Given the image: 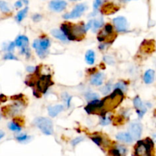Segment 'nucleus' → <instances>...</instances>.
I'll return each mask as SVG.
<instances>
[{"instance_id":"obj_1","label":"nucleus","mask_w":156,"mask_h":156,"mask_svg":"<svg viewBox=\"0 0 156 156\" xmlns=\"http://www.w3.org/2000/svg\"><path fill=\"white\" fill-rule=\"evenodd\" d=\"M60 30L65 35L68 41L83 40L87 32L85 25L83 22L81 24H72L71 22H64L60 25Z\"/></svg>"},{"instance_id":"obj_2","label":"nucleus","mask_w":156,"mask_h":156,"mask_svg":"<svg viewBox=\"0 0 156 156\" xmlns=\"http://www.w3.org/2000/svg\"><path fill=\"white\" fill-rule=\"evenodd\" d=\"M50 46V41L47 37H41L33 41L32 47L36 50L38 56L41 59H44L48 54V49Z\"/></svg>"},{"instance_id":"obj_3","label":"nucleus","mask_w":156,"mask_h":156,"mask_svg":"<svg viewBox=\"0 0 156 156\" xmlns=\"http://www.w3.org/2000/svg\"><path fill=\"white\" fill-rule=\"evenodd\" d=\"M33 124L38 128L46 136H51L54 133V126L50 119L47 117H37L34 119Z\"/></svg>"},{"instance_id":"obj_4","label":"nucleus","mask_w":156,"mask_h":156,"mask_svg":"<svg viewBox=\"0 0 156 156\" xmlns=\"http://www.w3.org/2000/svg\"><path fill=\"white\" fill-rule=\"evenodd\" d=\"M54 83L51 81V77L48 74L46 75H39L38 79L35 81L36 90L41 93H45L50 86Z\"/></svg>"},{"instance_id":"obj_5","label":"nucleus","mask_w":156,"mask_h":156,"mask_svg":"<svg viewBox=\"0 0 156 156\" xmlns=\"http://www.w3.org/2000/svg\"><path fill=\"white\" fill-rule=\"evenodd\" d=\"M24 107H25L24 102H22V100H16V102L12 105H9L2 108V112L5 116H16L23 110Z\"/></svg>"},{"instance_id":"obj_6","label":"nucleus","mask_w":156,"mask_h":156,"mask_svg":"<svg viewBox=\"0 0 156 156\" xmlns=\"http://www.w3.org/2000/svg\"><path fill=\"white\" fill-rule=\"evenodd\" d=\"M87 9V6L85 4H78L74 7V8L69 13H66L63 15V18L65 19H77L83 15L84 12Z\"/></svg>"},{"instance_id":"obj_7","label":"nucleus","mask_w":156,"mask_h":156,"mask_svg":"<svg viewBox=\"0 0 156 156\" xmlns=\"http://www.w3.org/2000/svg\"><path fill=\"white\" fill-rule=\"evenodd\" d=\"M129 133L134 140H139L142 133V125L139 122H133L129 125Z\"/></svg>"},{"instance_id":"obj_8","label":"nucleus","mask_w":156,"mask_h":156,"mask_svg":"<svg viewBox=\"0 0 156 156\" xmlns=\"http://www.w3.org/2000/svg\"><path fill=\"white\" fill-rule=\"evenodd\" d=\"M112 23L116 32H125L128 30V21L125 17H116L112 19Z\"/></svg>"},{"instance_id":"obj_9","label":"nucleus","mask_w":156,"mask_h":156,"mask_svg":"<svg viewBox=\"0 0 156 156\" xmlns=\"http://www.w3.org/2000/svg\"><path fill=\"white\" fill-rule=\"evenodd\" d=\"M67 5V2L64 0H52L49 4V8L53 12H60L65 9Z\"/></svg>"},{"instance_id":"obj_10","label":"nucleus","mask_w":156,"mask_h":156,"mask_svg":"<svg viewBox=\"0 0 156 156\" xmlns=\"http://www.w3.org/2000/svg\"><path fill=\"white\" fill-rule=\"evenodd\" d=\"M119 9V7L112 2H106L101 8V13L104 15H112L116 13Z\"/></svg>"},{"instance_id":"obj_11","label":"nucleus","mask_w":156,"mask_h":156,"mask_svg":"<svg viewBox=\"0 0 156 156\" xmlns=\"http://www.w3.org/2000/svg\"><path fill=\"white\" fill-rule=\"evenodd\" d=\"M64 110V106L62 104H57L55 106H50L47 107V112L50 117H56L60 112Z\"/></svg>"},{"instance_id":"obj_12","label":"nucleus","mask_w":156,"mask_h":156,"mask_svg":"<svg viewBox=\"0 0 156 156\" xmlns=\"http://www.w3.org/2000/svg\"><path fill=\"white\" fill-rule=\"evenodd\" d=\"M116 138L118 141L123 142L127 144H131L134 140L129 133H119L116 136Z\"/></svg>"},{"instance_id":"obj_13","label":"nucleus","mask_w":156,"mask_h":156,"mask_svg":"<svg viewBox=\"0 0 156 156\" xmlns=\"http://www.w3.org/2000/svg\"><path fill=\"white\" fill-rule=\"evenodd\" d=\"M104 74L102 73H95L90 78V84L93 86H101L103 83Z\"/></svg>"},{"instance_id":"obj_14","label":"nucleus","mask_w":156,"mask_h":156,"mask_svg":"<svg viewBox=\"0 0 156 156\" xmlns=\"http://www.w3.org/2000/svg\"><path fill=\"white\" fill-rule=\"evenodd\" d=\"M154 70L151 69H148L145 72L144 75H143V81H144L145 84H152L153 81L154 80Z\"/></svg>"},{"instance_id":"obj_15","label":"nucleus","mask_w":156,"mask_h":156,"mask_svg":"<svg viewBox=\"0 0 156 156\" xmlns=\"http://www.w3.org/2000/svg\"><path fill=\"white\" fill-rule=\"evenodd\" d=\"M15 46L19 47H22L23 46H29V39L27 36L19 35L16 38L15 41Z\"/></svg>"},{"instance_id":"obj_16","label":"nucleus","mask_w":156,"mask_h":156,"mask_svg":"<svg viewBox=\"0 0 156 156\" xmlns=\"http://www.w3.org/2000/svg\"><path fill=\"white\" fill-rule=\"evenodd\" d=\"M50 34H51V35L53 36V37H54L55 38L58 39V40L60 41H62L64 42L68 41L67 37L65 36V35L63 33V32L61 30H59V29H54L50 31Z\"/></svg>"},{"instance_id":"obj_17","label":"nucleus","mask_w":156,"mask_h":156,"mask_svg":"<svg viewBox=\"0 0 156 156\" xmlns=\"http://www.w3.org/2000/svg\"><path fill=\"white\" fill-rule=\"evenodd\" d=\"M85 60L87 64L93 65L95 63V52L93 50H88L85 54Z\"/></svg>"},{"instance_id":"obj_18","label":"nucleus","mask_w":156,"mask_h":156,"mask_svg":"<svg viewBox=\"0 0 156 156\" xmlns=\"http://www.w3.org/2000/svg\"><path fill=\"white\" fill-rule=\"evenodd\" d=\"M90 139L91 140H92L96 145L99 146V147L106 145V142L104 141L103 138L101 136H99V135H94V136H90Z\"/></svg>"},{"instance_id":"obj_19","label":"nucleus","mask_w":156,"mask_h":156,"mask_svg":"<svg viewBox=\"0 0 156 156\" xmlns=\"http://www.w3.org/2000/svg\"><path fill=\"white\" fill-rule=\"evenodd\" d=\"M28 11H29V7L27 6L25 7V8H24L23 9H22L21 11H19V12H18V14L16 15V17H15V19H16L17 22H22V21L25 18L26 15H27Z\"/></svg>"},{"instance_id":"obj_20","label":"nucleus","mask_w":156,"mask_h":156,"mask_svg":"<svg viewBox=\"0 0 156 156\" xmlns=\"http://www.w3.org/2000/svg\"><path fill=\"white\" fill-rule=\"evenodd\" d=\"M8 129L13 132H20L22 130V126L19 123H18L15 120L8 123Z\"/></svg>"},{"instance_id":"obj_21","label":"nucleus","mask_w":156,"mask_h":156,"mask_svg":"<svg viewBox=\"0 0 156 156\" xmlns=\"http://www.w3.org/2000/svg\"><path fill=\"white\" fill-rule=\"evenodd\" d=\"M103 25V19L100 18L99 19H93V32H96L99 29L102 28Z\"/></svg>"},{"instance_id":"obj_22","label":"nucleus","mask_w":156,"mask_h":156,"mask_svg":"<svg viewBox=\"0 0 156 156\" xmlns=\"http://www.w3.org/2000/svg\"><path fill=\"white\" fill-rule=\"evenodd\" d=\"M133 105H134V107L136 108V109H142L145 106L144 103H143L142 101L141 98L139 96H136V97L133 99Z\"/></svg>"},{"instance_id":"obj_23","label":"nucleus","mask_w":156,"mask_h":156,"mask_svg":"<svg viewBox=\"0 0 156 156\" xmlns=\"http://www.w3.org/2000/svg\"><path fill=\"white\" fill-rule=\"evenodd\" d=\"M0 10L2 11L3 13H9L11 12L8 3L5 1H2V0H0Z\"/></svg>"},{"instance_id":"obj_24","label":"nucleus","mask_w":156,"mask_h":156,"mask_svg":"<svg viewBox=\"0 0 156 156\" xmlns=\"http://www.w3.org/2000/svg\"><path fill=\"white\" fill-rule=\"evenodd\" d=\"M115 89L120 90L123 92H126L127 91V84L123 81H119L114 85V90Z\"/></svg>"},{"instance_id":"obj_25","label":"nucleus","mask_w":156,"mask_h":156,"mask_svg":"<svg viewBox=\"0 0 156 156\" xmlns=\"http://www.w3.org/2000/svg\"><path fill=\"white\" fill-rule=\"evenodd\" d=\"M85 96L86 99L88 101H92L99 99V94L96 93L88 92L85 94V96Z\"/></svg>"},{"instance_id":"obj_26","label":"nucleus","mask_w":156,"mask_h":156,"mask_svg":"<svg viewBox=\"0 0 156 156\" xmlns=\"http://www.w3.org/2000/svg\"><path fill=\"white\" fill-rule=\"evenodd\" d=\"M111 90H112V84L108 83V84H106V85L103 86V87L101 88L100 91L103 95H107V94H109V93H110Z\"/></svg>"},{"instance_id":"obj_27","label":"nucleus","mask_w":156,"mask_h":156,"mask_svg":"<svg viewBox=\"0 0 156 156\" xmlns=\"http://www.w3.org/2000/svg\"><path fill=\"white\" fill-rule=\"evenodd\" d=\"M21 48V54H24L25 55L26 58H29L31 57V51L29 49V46H23V47H20Z\"/></svg>"},{"instance_id":"obj_28","label":"nucleus","mask_w":156,"mask_h":156,"mask_svg":"<svg viewBox=\"0 0 156 156\" xmlns=\"http://www.w3.org/2000/svg\"><path fill=\"white\" fill-rule=\"evenodd\" d=\"M110 117H107V116H100V119H99V124H100L101 126H108L109 124H110Z\"/></svg>"},{"instance_id":"obj_29","label":"nucleus","mask_w":156,"mask_h":156,"mask_svg":"<svg viewBox=\"0 0 156 156\" xmlns=\"http://www.w3.org/2000/svg\"><path fill=\"white\" fill-rule=\"evenodd\" d=\"M116 148L119 150V153H120L121 156H126L127 154L128 149L126 148V146L123 145H116Z\"/></svg>"},{"instance_id":"obj_30","label":"nucleus","mask_w":156,"mask_h":156,"mask_svg":"<svg viewBox=\"0 0 156 156\" xmlns=\"http://www.w3.org/2000/svg\"><path fill=\"white\" fill-rule=\"evenodd\" d=\"M30 136L27 134H21L19 136H16V140L20 142H26L30 139Z\"/></svg>"},{"instance_id":"obj_31","label":"nucleus","mask_w":156,"mask_h":156,"mask_svg":"<svg viewBox=\"0 0 156 156\" xmlns=\"http://www.w3.org/2000/svg\"><path fill=\"white\" fill-rule=\"evenodd\" d=\"M103 60L106 63V64H109V65H113V64H115L114 58H113L112 57H111V56H109V55L104 56Z\"/></svg>"},{"instance_id":"obj_32","label":"nucleus","mask_w":156,"mask_h":156,"mask_svg":"<svg viewBox=\"0 0 156 156\" xmlns=\"http://www.w3.org/2000/svg\"><path fill=\"white\" fill-rule=\"evenodd\" d=\"M109 154L110 156H121L119 150L116 148V146H114V147H112V148H109Z\"/></svg>"},{"instance_id":"obj_33","label":"nucleus","mask_w":156,"mask_h":156,"mask_svg":"<svg viewBox=\"0 0 156 156\" xmlns=\"http://www.w3.org/2000/svg\"><path fill=\"white\" fill-rule=\"evenodd\" d=\"M147 109H148V108L146 107L145 105V106L142 108V109H136V112H137V115L139 119H142V118L144 116V115L145 114V112H147Z\"/></svg>"},{"instance_id":"obj_34","label":"nucleus","mask_w":156,"mask_h":156,"mask_svg":"<svg viewBox=\"0 0 156 156\" xmlns=\"http://www.w3.org/2000/svg\"><path fill=\"white\" fill-rule=\"evenodd\" d=\"M4 60H18L16 56L14 55L12 52H8L4 55Z\"/></svg>"},{"instance_id":"obj_35","label":"nucleus","mask_w":156,"mask_h":156,"mask_svg":"<svg viewBox=\"0 0 156 156\" xmlns=\"http://www.w3.org/2000/svg\"><path fill=\"white\" fill-rule=\"evenodd\" d=\"M84 140V138L81 137V136H80V137H77V138H75L74 139H73L72 141H71V145H72L74 147H75L77 145H78L79 143H81V142H83Z\"/></svg>"},{"instance_id":"obj_36","label":"nucleus","mask_w":156,"mask_h":156,"mask_svg":"<svg viewBox=\"0 0 156 156\" xmlns=\"http://www.w3.org/2000/svg\"><path fill=\"white\" fill-rule=\"evenodd\" d=\"M32 19L33 20L34 22H39L42 19V15H40L38 13L34 14L32 16Z\"/></svg>"},{"instance_id":"obj_37","label":"nucleus","mask_w":156,"mask_h":156,"mask_svg":"<svg viewBox=\"0 0 156 156\" xmlns=\"http://www.w3.org/2000/svg\"><path fill=\"white\" fill-rule=\"evenodd\" d=\"M15 42L12 41V42H10V43H9V44H8L6 47H5V48L4 49V50H8V52H12V50H14V49H15Z\"/></svg>"},{"instance_id":"obj_38","label":"nucleus","mask_w":156,"mask_h":156,"mask_svg":"<svg viewBox=\"0 0 156 156\" xmlns=\"http://www.w3.org/2000/svg\"><path fill=\"white\" fill-rule=\"evenodd\" d=\"M103 0H95L93 2V9L94 11H96L99 8V7L102 5Z\"/></svg>"},{"instance_id":"obj_39","label":"nucleus","mask_w":156,"mask_h":156,"mask_svg":"<svg viewBox=\"0 0 156 156\" xmlns=\"http://www.w3.org/2000/svg\"><path fill=\"white\" fill-rule=\"evenodd\" d=\"M93 19H91V20H90L89 22H88V23L87 24V25H85L86 31L87 32L88 30H90V29L93 27Z\"/></svg>"},{"instance_id":"obj_40","label":"nucleus","mask_w":156,"mask_h":156,"mask_svg":"<svg viewBox=\"0 0 156 156\" xmlns=\"http://www.w3.org/2000/svg\"><path fill=\"white\" fill-rule=\"evenodd\" d=\"M35 70L36 67H33V66H28V67H26V71L29 73H35Z\"/></svg>"},{"instance_id":"obj_41","label":"nucleus","mask_w":156,"mask_h":156,"mask_svg":"<svg viewBox=\"0 0 156 156\" xmlns=\"http://www.w3.org/2000/svg\"><path fill=\"white\" fill-rule=\"evenodd\" d=\"M22 1H20V0H19V1H17L15 3V7L16 8H22Z\"/></svg>"},{"instance_id":"obj_42","label":"nucleus","mask_w":156,"mask_h":156,"mask_svg":"<svg viewBox=\"0 0 156 156\" xmlns=\"http://www.w3.org/2000/svg\"><path fill=\"white\" fill-rule=\"evenodd\" d=\"M71 99H72V96H69V97H68V99H67V100H66L65 103H66V105H67V108H69V107H70V106H71Z\"/></svg>"},{"instance_id":"obj_43","label":"nucleus","mask_w":156,"mask_h":156,"mask_svg":"<svg viewBox=\"0 0 156 156\" xmlns=\"http://www.w3.org/2000/svg\"><path fill=\"white\" fill-rule=\"evenodd\" d=\"M6 99H7V98L5 95H3V94H1V95H0V102H4L6 101Z\"/></svg>"},{"instance_id":"obj_44","label":"nucleus","mask_w":156,"mask_h":156,"mask_svg":"<svg viewBox=\"0 0 156 156\" xmlns=\"http://www.w3.org/2000/svg\"><path fill=\"white\" fill-rule=\"evenodd\" d=\"M4 136H5V133L0 130V139H2Z\"/></svg>"},{"instance_id":"obj_45","label":"nucleus","mask_w":156,"mask_h":156,"mask_svg":"<svg viewBox=\"0 0 156 156\" xmlns=\"http://www.w3.org/2000/svg\"><path fill=\"white\" fill-rule=\"evenodd\" d=\"M22 1H23V3H25V5L29 4V0H22Z\"/></svg>"},{"instance_id":"obj_46","label":"nucleus","mask_w":156,"mask_h":156,"mask_svg":"<svg viewBox=\"0 0 156 156\" xmlns=\"http://www.w3.org/2000/svg\"><path fill=\"white\" fill-rule=\"evenodd\" d=\"M70 1H72V2H76V1H78V0H70Z\"/></svg>"},{"instance_id":"obj_47","label":"nucleus","mask_w":156,"mask_h":156,"mask_svg":"<svg viewBox=\"0 0 156 156\" xmlns=\"http://www.w3.org/2000/svg\"><path fill=\"white\" fill-rule=\"evenodd\" d=\"M124 1H126V2H127V1H132V0H124Z\"/></svg>"},{"instance_id":"obj_48","label":"nucleus","mask_w":156,"mask_h":156,"mask_svg":"<svg viewBox=\"0 0 156 156\" xmlns=\"http://www.w3.org/2000/svg\"><path fill=\"white\" fill-rule=\"evenodd\" d=\"M0 118H1V116H0Z\"/></svg>"}]
</instances>
